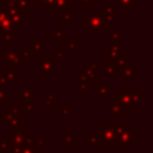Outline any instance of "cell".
Wrapping results in <instances>:
<instances>
[{"mask_svg": "<svg viewBox=\"0 0 153 153\" xmlns=\"http://www.w3.org/2000/svg\"><path fill=\"white\" fill-rule=\"evenodd\" d=\"M81 26L88 35H102L105 29L110 27L104 19L103 12H88L81 19Z\"/></svg>", "mask_w": 153, "mask_h": 153, "instance_id": "cell-1", "label": "cell"}, {"mask_svg": "<svg viewBox=\"0 0 153 153\" xmlns=\"http://www.w3.org/2000/svg\"><path fill=\"white\" fill-rule=\"evenodd\" d=\"M5 7L17 29H22L27 22V7L20 5L17 1H6Z\"/></svg>", "mask_w": 153, "mask_h": 153, "instance_id": "cell-2", "label": "cell"}, {"mask_svg": "<svg viewBox=\"0 0 153 153\" xmlns=\"http://www.w3.org/2000/svg\"><path fill=\"white\" fill-rule=\"evenodd\" d=\"M98 136H99V141L100 143H103L104 148H115L116 143H118V136H117V131L109 124L103 123V126H100L97 130Z\"/></svg>", "mask_w": 153, "mask_h": 153, "instance_id": "cell-3", "label": "cell"}, {"mask_svg": "<svg viewBox=\"0 0 153 153\" xmlns=\"http://www.w3.org/2000/svg\"><path fill=\"white\" fill-rule=\"evenodd\" d=\"M136 142V133L133 131L131 127L126 126L118 133V143L121 148H131V143Z\"/></svg>", "mask_w": 153, "mask_h": 153, "instance_id": "cell-4", "label": "cell"}, {"mask_svg": "<svg viewBox=\"0 0 153 153\" xmlns=\"http://www.w3.org/2000/svg\"><path fill=\"white\" fill-rule=\"evenodd\" d=\"M39 60V72H38V76L39 78H49L51 75V73L54 72V62H55V57L54 56H45L44 54L38 56Z\"/></svg>", "mask_w": 153, "mask_h": 153, "instance_id": "cell-5", "label": "cell"}, {"mask_svg": "<svg viewBox=\"0 0 153 153\" xmlns=\"http://www.w3.org/2000/svg\"><path fill=\"white\" fill-rule=\"evenodd\" d=\"M0 60L6 62V65H11V66H14L17 68L22 67L24 63L20 55H19V50H13V49H10V50L1 49Z\"/></svg>", "mask_w": 153, "mask_h": 153, "instance_id": "cell-6", "label": "cell"}, {"mask_svg": "<svg viewBox=\"0 0 153 153\" xmlns=\"http://www.w3.org/2000/svg\"><path fill=\"white\" fill-rule=\"evenodd\" d=\"M120 100L121 103L124 105L126 110H130V111H134L137 109V104L134 102L133 99V94H131V88L129 87H122L120 90Z\"/></svg>", "mask_w": 153, "mask_h": 153, "instance_id": "cell-7", "label": "cell"}, {"mask_svg": "<svg viewBox=\"0 0 153 153\" xmlns=\"http://www.w3.org/2000/svg\"><path fill=\"white\" fill-rule=\"evenodd\" d=\"M44 6H48L51 13L65 12L68 7L72 6V0H45Z\"/></svg>", "mask_w": 153, "mask_h": 153, "instance_id": "cell-8", "label": "cell"}, {"mask_svg": "<svg viewBox=\"0 0 153 153\" xmlns=\"http://www.w3.org/2000/svg\"><path fill=\"white\" fill-rule=\"evenodd\" d=\"M116 7H117V4L115 1H104L103 2V16H104V19L106 22V24L110 26L111 24L115 23L116 20Z\"/></svg>", "mask_w": 153, "mask_h": 153, "instance_id": "cell-9", "label": "cell"}, {"mask_svg": "<svg viewBox=\"0 0 153 153\" xmlns=\"http://www.w3.org/2000/svg\"><path fill=\"white\" fill-rule=\"evenodd\" d=\"M109 100V112L114 116H124L127 114V110L124 108V105L121 103L120 100V96L118 93L115 94V98H110Z\"/></svg>", "mask_w": 153, "mask_h": 153, "instance_id": "cell-10", "label": "cell"}, {"mask_svg": "<svg viewBox=\"0 0 153 153\" xmlns=\"http://www.w3.org/2000/svg\"><path fill=\"white\" fill-rule=\"evenodd\" d=\"M60 141L65 143L66 148L68 149H74L78 147V133L76 131H61L60 133Z\"/></svg>", "mask_w": 153, "mask_h": 153, "instance_id": "cell-11", "label": "cell"}, {"mask_svg": "<svg viewBox=\"0 0 153 153\" xmlns=\"http://www.w3.org/2000/svg\"><path fill=\"white\" fill-rule=\"evenodd\" d=\"M14 24L6 10L5 6H0V33L2 31H6V30H11V29H14ZM17 29V27H16Z\"/></svg>", "mask_w": 153, "mask_h": 153, "instance_id": "cell-12", "label": "cell"}, {"mask_svg": "<svg viewBox=\"0 0 153 153\" xmlns=\"http://www.w3.org/2000/svg\"><path fill=\"white\" fill-rule=\"evenodd\" d=\"M93 94H96L98 97V99L100 100H105V99H110V84L109 82H98L97 86L93 87L92 90Z\"/></svg>", "mask_w": 153, "mask_h": 153, "instance_id": "cell-13", "label": "cell"}, {"mask_svg": "<svg viewBox=\"0 0 153 153\" xmlns=\"http://www.w3.org/2000/svg\"><path fill=\"white\" fill-rule=\"evenodd\" d=\"M121 74H122V78L126 80V82L130 84L133 81V79H135L137 76V71H136V67L133 66L131 61H128L127 65L122 68Z\"/></svg>", "mask_w": 153, "mask_h": 153, "instance_id": "cell-14", "label": "cell"}, {"mask_svg": "<svg viewBox=\"0 0 153 153\" xmlns=\"http://www.w3.org/2000/svg\"><path fill=\"white\" fill-rule=\"evenodd\" d=\"M22 115L23 116H32L36 110H38V105H36L32 99H26L22 100V105H19Z\"/></svg>", "mask_w": 153, "mask_h": 153, "instance_id": "cell-15", "label": "cell"}, {"mask_svg": "<svg viewBox=\"0 0 153 153\" xmlns=\"http://www.w3.org/2000/svg\"><path fill=\"white\" fill-rule=\"evenodd\" d=\"M17 31L18 29H11V30H6V31H2L1 32V41H0V45H6V44H10L12 41L17 39L18 35H17Z\"/></svg>", "mask_w": 153, "mask_h": 153, "instance_id": "cell-16", "label": "cell"}, {"mask_svg": "<svg viewBox=\"0 0 153 153\" xmlns=\"http://www.w3.org/2000/svg\"><path fill=\"white\" fill-rule=\"evenodd\" d=\"M81 71L85 73L86 82H87V84H98V82H99L98 73H97L98 69H93V68H91L90 66H84Z\"/></svg>", "mask_w": 153, "mask_h": 153, "instance_id": "cell-17", "label": "cell"}, {"mask_svg": "<svg viewBox=\"0 0 153 153\" xmlns=\"http://www.w3.org/2000/svg\"><path fill=\"white\" fill-rule=\"evenodd\" d=\"M115 2L117 4L122 13H129L134 7H136L137 0H115Z\"/></svg>", "mask_w": 153, "mask_h": 153, "instance_id": "cell-18", "label": "cell"}, {"mask_svg": "<svg viewBox=\"0 0 153 153\" xmlns=\"http://www.w3.org/2000/svg\"><path fill=\"white\" fill-rule=\"evenodd\" d=\"M19 55L23 60V62H31L33 61V57H35V53L31 48V44H24L22 47V50H19Z\"/></svg>", "mask_w": 153, "mask_h": 153, "instance_id": "cell-19", "label": "cell"}, {"mask_svg": "<svg viewBox=\"0 0 153 153\" xmlns=\"http://www.w3.org/2000/svg\"><path fill=\"white\" fill-rule=\"evenodd\" d=\"M27 137H29V134L26 131H24L22 129H17V130H12V135H11L10 140L13 143H24Z\"/></svg>", "mask_w": 153, "mask_h": 153, "instance_id": "cell-20", "label": "cell"}, {"mask_svg": "<svg viewBox=\"0 0 153 153\" xmlns=\"http://www.w3.org/2000/svg\"><path fill=\"white\" fill-rule=\"evenodd\" d=\"M17 67L11 66V65H6V72H5V76L7 79V82H12L16 84L18 81V74H17Z\"/></svg>", "mask_w": 153, "mask_h": 153, "instance_id": "cell-21", "label": "cell"}, {"mask_svg": "<svg viewBox=\"0 0 153 153\" xmlns=\"http://www.w3.org/2000/svg\"><path fill=\"white\" fill-rule=\"evenodd\" d=\"M17 98L18 100H26L33 98V91L31 87H19L17 90Z\"/></svg>", "mask_w": 153, "mask_h": 153, "instance_id": "cell-22", "label": "cell"}, {"mask_svg": "<svg viewBox=\"0 0 153 153\" xmlns=\"http://www.w3.org/2000/svg\"><path fill=\"white\" fill-rule=\"evenodd\" d=\"M116 43H121V29L109 27V45Z\"/></svg>", "mask_w": 153, "mask_h": 153, "instance_id": "cell-23", "label": "cell"}, {"mask_svg": "<svg viewBox=\"0 0 153 153\" xmlns=\"http://www.w3.org/2000/svg\"><path fill=\"white\" fill-rule=\"evenodd\" d=\"M5 123H6V126L10 127L12 130L22 129V127H23V120H22V116H19V117H14V116H12V117L7 118V120L5 121Z\"/></svg>", "mask_w": 153, "mask_h": 153, "instance_id": "cell-24", "label": "cell"}, {"mask_svg": "<svg viewBox=\"0 0 153 153\" xmlns=\"http://www.w3.org/2000/svg\"><path fill=\"white\" fill-rule=\"evenodd\" d=\"M87 137H88V143H87V147L90 149H93V148H98L99 147V136H98V133L97 131H88L87 133Z\"/></svg>", "mask_w": 153, "mask_h": 153, "instance_id": "cell-25", "label": "cell"}, {"mask_svg": "<svg viewBox=\"0 0 153 153\" xmlns=\"http://www.w3.org/2000/svg\"><path fill=\"white\" fill-rule=\"evenodd\" d=\"M31 48L35 53V56H41L44 54V39H37L31 43Z\"/></svg>", "mask_w": 153, "mask_h": 153, "instance_id": "cell-26", "label": "cell"}, {"mask_svg": "<svg viewBox=\"0 0 153 153\" xmlns=\"http://www.w3.org/2000/svg\"><path fill=\"white\" fill-rule=\"evenodd\" d=\"M66 36H67V30L65 27H60V29H56L53 33L49 35V39L54 41V39H66Z\"/></svg>", "mask_w": 153, "mask_h": 153, "instance_id": "cell-27", "label": "cell"}, {"mask_svg": "<svg viewBox=\"0 0 153 153\" xmlns=\"http://www.w3.org/2000/svg\"><path fill=\"white\" fill-rule=\"evenodd\" d=\"M116 73H117V71H116L114 63L104 62V73H103V74H104L105 78H111V76H114Z\"/></svg>", "mask_w": 153, "mask_h": 153, "instance_id": "cell-28", "label": "cell"}, {"mask_svg": "<svg viewBox=\"0 0 153 153\" xmlns=\"http://www.w3.org/2000/svg\"><path fill=\"white\" fill-rule=\"evenodd\" d=\"M127 62H128V60H127L124 56L120 55V56L114 61V66H115V68H116V71H117V72H121V71H122V68L127 65Z\"/></svg>", "mask_w": 153, "mask_h": 153, "instance_id": "cell-29", "label": "cell"}, {"mask_svg": "<svg viewBox=\"0 0 153 153\" xmlns=\"http://www.w3.org/2000/svg\"><path fill=\"white\" fill-rule=\"evenodd\" d=\"M10 145H11L10 137L2 136V137L0 139V152H1V153H7V151H8V148H10Z\"/></svg>", "mask_w": 153, "mask_h": 153, "instance_id": "cell-30", "label": "cell"}, {"mask_svg": "<svg viewBox=\"0 0 153 153\" xmlns=\"http://www.w3.org/2000/svg\"><path fill=\"white\" fill-rule=\"evenodd\" d=\"M131 94H133L134 102L139 105L142 100V90L141 88H131Z\"/></svg>", "mask_w": 153, "mask_h": 153, "instance_id": "cell-31", "label": "cell"}, {"mask_svg": "<svg viewBox=\"0 0 153 153\" xmlns=\"http://www.w3.org/2000/svg\"><path fill=\"white\" fill-rule=\"evenodd\" d=\"M11 99H12L11 93H7L5 90H0V105H5Z\"/></svg>", "mask_w": 153, "mask_h": 153, "instance_id": "cell-32", "label": "cell"}, {"mask_svg": "<svg viewBox=\"0 0 153 153\" xmlns=\"http://www.w3.org/2000/svg\"><path fill=\"white\" fill-rule=\"evenodd\" d=\"M109 49L112 50V51H115V53L121 54L122 51H126L127 45L126 44H121V43H116V44H110L109 45Z\"/></svg>", "mask_w": 153, "mask_h": 153, "instance_id": "cell-33", "label": "cell"}, {"mask_svg": "<svg viewBox=\"0 0 153 153\" xmlns=\"http://www.w3.org/2000/svg\"><path fill=\"white\" fill-rule=\"evenodd\" d=\"M43 109L45 111H54L55 110V100H50V99H45L44 98Z\"/></svg>", "mask_w": 153, "mask_h": 153, "instance_id": "cell-34", "label": "cell"}, {"mask_svg": "<svg viewBox=\"0 0 153 153\" xmlns=\"http://www.w3.org/2000/svg\"><path fill=\"white\" fill-rule=\"evenodd\" d=\"M72 112V105L71 104H62L60 106V115L61 116H69Z\"/></svg>", "mask_w": 153, "mask_h": 153, "instance_id": "cell-35", "label": "cell"}, {"mask_svg": "<svg viewBox=\"0 0 153 153\" xmlns=\"http://www.w3.org/2000/svg\"><path fill=\"white\" fill-rule=\"evenodd\" d=\"M98 0H76L78 7H92Z\"/></svg>", "mask_w": 153, "mask_h": 153, "instance_id": "cell-36", "label": "cell"}, {"mask_svg": "<svg viewBox=\"0 0 153 153\" xmlns=\"http://www.w3.org/2000/svg\"><path fill=\"white\" fill-rule=\"evenodd\" d=\"M87 82H78V88H76V92L79 94H87L88 92V88H87Z\"/></svg>", "mask_w": 153, "mask_h": 153, "instance_id": "cell-37", "label": "cell"}, {"mask_svg": "<svg viewBox=\"0 0 153 153\" xmlns=\"http://www.w3.org/2000/svg\"><path fill=\"white\" fill-rule=\"evenodd\" d=\"M71 20H72V13H71V12H67V11L62 12L61 18H60V22H61L62 24H68Z\"/></svg>", "mask_w": 153, "mask_h": 153, "instance_id": "cell-38", "label": "cell"}, {"mask_svg": "<svg viewBox=\"0 0 153 153\" xmlns=\"http://www.w3.org/2000/svg\"><path fill=\"white\" fill-rule=\"evenodd\" d=\"M54 57H55V61H61V62H63V61H66V53H65V50H56L55 51V54H54Z\"/></svg>", "mask_w": 153, "mask_h": 153, "instance_id": "cell-39", "label": "cell"}, {"mask_svg": "<svg viewBox=\"0 0 153 153\" xmlns=\"http://www.w3.org/2000/svg\"><path fill=\"white\" fill-rule=\"evenodd\" d=\"M66 48L71 51H75L76 48H78V42L73 41V39H67L66 41Z\"/></svg>", "mask_w": 153, "mask_h": 153, "instance_id": "cell-40", "label": "cell"}, {"mask_svg": "<svg viewBox=\"0 0 153 153\" xmlns=\"http://www.w3.org/2000/svg\"><path fill=\"white\" fill-rule=\"evenodd\" d=\"M8 112H10V115H11V117H12V116H14V117H19V116H22V117H23L19 105H14V106H12V108L10 109Z\"/></svg>", "mask_w": 153, "mask_h": 153, "instance_id": "cell-41", "label": "cell"}, {"mask_svg": "<svg viewBox=\"0 0 153 153\" xmlns=\"http://www.w3.org/2000/svg\"><path fill=\"white\" fill-rule=\"evenodd\" d=\"M7 79L5 76V72H0V90H5L7 88Z\"/></svg>", "mask_w": 153, "mask_h": 153, "instance_id": "cell-42", "label": "cell"}, {"mask_svg": "<svg viewBox=\"0 0 153 153\" xmlns=\"http://www.w3.org/2000/svg\"><path fill=\"white\" fill-rule=\"evenodd\" d=\"M37 147L41 148V147H44L48 142H50V137H37Z\"/></svg>", "mask_w": 153, "mask_h": 153, "instance_id": "cell-43", "label": "cell"}, {"mask_svg": "<svg viewBox=\"0 0 153 153\" xmlns=\"http://www.w3.org/2000/svg\"><path fill=\"white\" fill-rule=\"evenodd\" d=\"M23 146H24V148H23V152H22V153H39V152H38V147L26 146V145H24V143H23Z\"/></svg>", "mask_w": 153, "mask_h": 153, "instance_id": "cell-44", "label": "cell"}, {"mask_svg": "<svg viewBox=\"0 0 153 153\" xmlns=\"http://www.w3.org/2000/svg\"><path fill=\"white\" fill-rule=\"evenodd\" d=\"M45 0H31L30 7H43Z\"/></svg>", "mask_w": 153, "mask_h": 153, "instance_id": "cell-45", "label": "cell"}, {"mask_svg": "<svg viewBox=\"0 0 153 153\" xmlns=\"http://www.w3.org/2000/svg\"><path fill=\"white\" fill-rule=\"evenodd\" d=\"M11 117V115H10V112L7 111V110H1L0 111V120L2 121V122H5L7 118H10Z\"/></svg>", "mask_w": 153, "mask_h": 153, "instance_id": "cell-46", "label": "cell"}, {"mask_svg": "<svg viewBox=\"0 0 153 153\" xmlns=\"http://www.w3.org/2000/svg\"><path fill=\"white\" fill-rule=\"evenodd\" d=\"M76 78H78V82H86V76L82 71L76 73Z\"/></svg>", "mask_w": 153, "mask_h": 153, "instance_id": "cell-47", "label": "cell"}, {"mask_svg": "<svg viewBox=\"0 0 153 153\" xmlns=\"http://www.w3.org/2000/svg\"><path fill=\"white\" fill-rule=\"evenodd\" d=\"M87 66H90L93 69H98V61H90Z\"/></svg>", "mask_w": 153, "mask_h": 153, "instance_id": "cell-48", "label": "cell"}, {"mask_svg": "<svg viewBox=\"0 0 153 153\" xmlns=\"http://www.w3.org/2000/svg\"><path fill=\"white\" fill-rule=\"evenodd\" d=\"M4 2H6V1H18V0H2Z\"/></svg>", "mask_w": 153, "mask_h": 153, "instance_id": "cell-49", "label": "cell"}, {"mask_svg": "<svg viewBox=\"0 0 153 153\" xmlns=\"http://www.w3.org/2000/svg\"><path fill=\"white\" fill-rule=\"evenodd\" d=\"M0 53H1V45H0Z\"/></svg>", "mask_w": 153, "mask_h": 153, "instance_id": "cell-50", "label": "cell"}, {"mask_svg": "<svg viewBox=\"0 0 153 153\" xmlns=\"http://www.w3.org/2000/svg\"><path fill=\"white\" fill-rule=\"evenodd\" d=\"M0 1H2V0H0Z\"/></svg>", "mask_w": 153, "mask_h": 153, "instance_id": "cell-51", "label": "cell"}]
</instances>
